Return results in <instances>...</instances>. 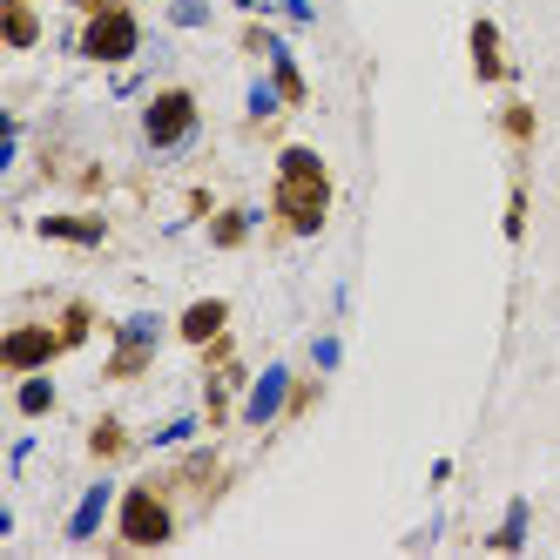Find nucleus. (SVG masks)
I'll return each instance as SVG.
<instances>
[{
  "instance_id": "nucleus-11",
  "label": "nucleus",
  "mask_w": 560,
  "mask_h": 560,
  "mask_svg": "<svg viewBox=\"0 0 560 560\" xmlns=\"http://www.w3.org/2000/svg\"><path fill=\"white\" fill-rule=\"evenodd\" d=\"M47 237H75V243H95V223H47Z\"/></svg>"
},
{
  "instance_id": "nucleus-9",
  "label": "nucleus",
  "mask_w": 560,
  "mask_h": 560,
  "mask_svg": "<svg viewBox=\"0 0 560 560\" xmlns=\"http://www.w3.org/2000/svg\"><path fill=\"white\" fill-rule=\"evenodd\" d=\"M102 506H108V486H95V493H88V506L75 514V540H81V533H95V520H102Z\"/></svg>"
},
{
  "instance_id": "nucleus-8",
  "label": "nucleus",
  "mask_w": 560,
  "mask_h": 560,
  "mask_svg": "<svg viewBox=\"0 0 560 560\" xmlns=\"http://www.w3.org/2000/svg\"><path fill=\"white\" fill-rule=\"evenodd\" d=\"M277 398H284V372H271V379L257 385V398H250V419H271V412H277Z\"/></svg>"
},
{
  "instance_id": "nucleus-6",
  "label": "nucleus",
  "mask_w": 560,
  "mask_h": 560,
  "mask_svg": "<svg viewBox=\"0 0 560 560\" xmlns=\"http://www.w3.org/2000/svg\"><path fill=\"white\" fill-rule=\"evenodd\" d=\"M472 54H480V75H486V81L500 75V41H493V21H480V28H472Z\"/></svg>"
},
{
  "instance_id": "nucleus-12",
  "label": "nucleus",
  "mask_w": 560,
  "mask_h": 560,
  "mask_svg": "<svg viewBox=\"0 0 560 560\" xmlns=\"http://www.w3.org/2000/svg\"><path fill=\"white\" fill-rule=\"evenodd\" d=\"M47 398H54V392H47V385H41V379H34V385H28V392H21V412H47Z\"/></svg>"
},
{
  "instance_id": "nucleus-10",
  "label": "nucleus",
  "mask_w": 560,
  "mask_h": 560,
  "mask_svg": "<svg viewBox=\"0 0 560 560\" xmlns=\"http://www.w3.org/2000/svg\"><path fill=\"white\" fill-rule=\"evenodd\" d=\"M7 41H14V47L34 41V14H28V7H7Z\"/></svg>"
},
{
  "instance_id": "nucleus-5",
  "label": "nucleus",
  "mask_w": 560,
  "mask_h": 560,
  "mask_svg": "<svg viewBox=\"0 0 560 560\" xmlns=\"http://www.w3.org/2000/svg\"><path fill=\"white\" fill-rule=\"evenodd\" d=\"M47 351H54L47 331H14V338H7V364H41Z\"/></svg>"
},
{
  "instance_id": "nucleus-4",
  "label": "nucleus",
  "mask_w": 560,
  "mask_h": 560,
  "mask_svg": "<svg viewBox=\"0 0 560 560\" xmlns=\"http://www.w3.org/2000/svg\"><path fill=\"white\" fill-rule=\"evenodd\" d=\"M121 533H129L136 547H155V540L169 533V514H163V506L149 500V493H136V500L121 506Z\"/></svg>"
},
{
  "instance_id": "nucleus-7",
  "label": "nucleus",
  "mask_w": 560,
  "mask_h": 560,
  "mask_svg": "<svg viewBox=\"0 0 560 560\" xmlns=\"http://www.w3.org/2000/svg\"><path fill=\"white\" fill-rule=\"evenodd\" d=\"M210 331H223V304H196V311H189V318H182V338H210Z\"/></svg>"
},
{
  "instance_id": "nucleus-1",
  "label": "nucleus",
  "mask_w": 560,
  "mask_h": 560,
  "mask_svg": "<svg viewBox=\"0 0 560 560\" xmlns=\"http://www.w3.org/2000/svg\"><path fill=\"white\" fill-rule=\"evenodd\" d=\"M277 203H284V216L297 230H318V216H324V169H318L311 149L284 155V189H277Z\"/></svg>"
},
{
  "instance_id": "nucleus-2",
  "label": "nucleus",
  "mask_w": 560,
  "mask_h": 560,
  "mask_svg": "<svg viewBox=\"0 0 560 560\" xmlns=\"http://www.w3.org/2000/svg\"><path fill=\"white\" fill-rule=\"evenodd\" d=\"M189 121H196V102L189 95H155V108H149V142H182L189 136Z\"/></svg>"
},
{
  "instance_id": "nucleus-3",
  "label": "nucleus",
  "mask_w": 560,
  "mask_h": 560,
  "mask_svg": "<svg viewBox=\"0 0 560 560\" xmlns=\"http://www.w3.org/2000/svg\"><path fill=\"white\" fill-rule=\"evenodd\" d=\"M136 47V21L129 14H95V28H88V54L95 61H121Z\"/></svg>"
}]
</instances>
